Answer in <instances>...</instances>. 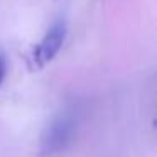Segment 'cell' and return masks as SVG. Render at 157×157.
I'll use <instances>...</instances> for the list:
<instances>
[{
  "mask_svg": "<svg viewBox=\"0 0 157 157\" xmlns=\"http://www.w3.org/2000/svg\"><path fill=\"white\" fill-rule=\"evenodd\" d=\"M79 125V108L78 106H66L58 112L48 125L44 127L41 135V147L46 154L61 152L75 140Z\"/></svg>",
  "mask_w": 157,
  "mask_h": 157,
  "instance_id": "1",
  "label": "cell"
},
{
  "mask_svg": "<svg viewBox=\"0 0 157 157\" xmlns=\"http://www.w3.org/2000/svg\"><path fill=\"white\" fill-rule=\"evenodd\" d=\"M66 36H68V24H66L64 19H58V21L52 22L51 27L46 31L39 44L32 51V63H34L36 68H44L58 56V52L61 51L63 44L66 41Z\"/></svg>",
  "mask_w": 157,
  "mask_h": 157,
  "instance_id": "2",
  "label": "cell"
},
{
  "mask_svg": "<svg viewBox=\"0 0 157 157\" xmlns=\"http://www.w3.org/2000/svg\"><path fill=\"white\" fill-rule=\"evenodd\" d=\"M5 75H7V59H5V54L0 51V86L5 79Z\"/></svg>",
  "mask_w": 157,
  "mask_h": 157,
  "instance_id": "3",
  "label": "cell"
}]
</instances>
